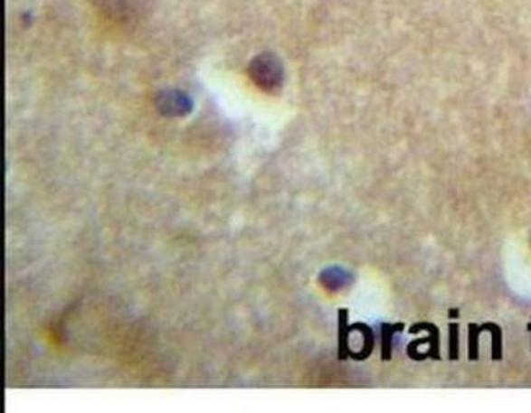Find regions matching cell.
I'll list each match as a JSON object with an SVG mask.
<instances>
[{"label":"cell","instance_id":"cell-4","mask_svg":"<svg viewBox=\"0 0 531 413\" xmlns=\"http://www.w3.org/2000/svg\"><path fill=\"white\" fill-rule=\"evenodd\" d=\"M322 283L330 289H337L346 283V273L338 268H330V270L322 273Z\"/></svg>","mask_w":531,"mask_h":413},{"label":"cell","instance_id":"cell-6","mask_svg":"<svg viewBox=\"0 0 531 413\" xmlns=\"http://www.w3.org/2000/svg\"><path fill=\"white\" fill-rule=\"evenodd\" d=\"M458 325H451V345H450V358L455 360L458 358V338L455 340V329Z\"/></svg>","mask_w":531,"mask_h":413},{"label":"cell","instance_id":"cell-1","mask_svg":"<svg viewBox=\"0 0 531 413\" xmlns=\"http://www.w3.org/2000/svg\"><path fill=\"white\" fill-rule=\"evenodd\" d=\"M149 4L151 0H93V5L101 17L121 25L133 23L144 17L149 10Z\"/></svg>","mask_w":531,"mask_h":413},{"label":"cell","instance_id":"cell-3","mask_svg":"<svg viewBox=\"0 0 531 413\" xmlns=\"http://www.w3.org/2000/svg\"><path fill=\"white\" fill-rule=\"evenodd\" d=\"M156 107L166 117H184L192 111L194 103L188 99V95L178 90H166L157 93Z\"/></svg>","mask_w":531,"mask_h":413},{"label":"cell","instance_id":"cell-2","mask_svg":"<svg viewBox=\"0 0 531 413\" xmlns=\"http://www.w3.org/2000/svg\"><path fill=\"white\" fill-rule=\"evenodd\" d=\"M249 76L261 90L275 92L283 84V66L273 54H259L249 66Z\"/></svg>","mask_w":531,"mask_h":413},{"label":"cell","instance_id":"cell-5","mask_svg":"<svg viewBox=\"0 0 531 413\" xmlns=\"http://www.w3.org/2000/svg\"><path fill=\"white\" fill-rule=\"evenodd\" d=\"M404 329V325L397 324V325H383V360H389L391 358V340H393V333L397 330Z\"/></svg>","mask_w":531,"mask_h":413}]
</instances>
